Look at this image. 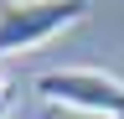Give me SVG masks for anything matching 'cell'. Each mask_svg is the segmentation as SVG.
I'll return each mask as SVG.
<instances>
[{"mask_svg": "<svg viewBox=\"0 0 124 119\" xmlns=\"http://www.w3.org/2000/svg\"><path fill=\"white\" fill-rule=\"evenodd\" d=\"M31 88L46 103H62V109L124 119V83L114 72H103V67H46V72L31 78Z\"/></svg>", "mask_w": 124, "mask_h": 119, "instance_id": "6da1fadb", "label": "cell"}, {"mask_svg": "<svg viewBox=\"0 0 124 119\" xmlns=\"http://www.w3.org/2000/svg\"><path fill=\"white\" fill-rule=\"evenodd\" d=\"M88 0H5L0 5V57L52 41L57 31L88 21Z\"/></svg>", "mask_w": 124, "mask_h": 119, "instance_id": "7a4b0ae2", "label": "cell"}, {"mask_svg": "<svg viewBox=\"0 0 124 119\" xmlns=\"http://www.w3.org/2000/svg\"><path fill=\"white\" fill-rule=\"evenodd\" d=\"M0 114H5V83H0Z\"/></svg>", "mask_w": 124, "mask_h": 119, "instance_id": "3957f363", "label": "cell"}, {"mask_svg": "<svg viewBox=\"0 0 124 119\" xmlns=\"http://www.w3.org/2000/svg\"><path fill=\"white\" fill-rule=\"evenodd\" d=\"M41 119H52V114H41Z\"/></svg>", "mask_w": 124, "mask_h": 119, "instance_id": "277c9868", "label": "cell"}, {"mask_svg": "<svg viewBox=\"0 0 124 119\" xmlns=\"http://www.w3.org/2000/svg\"><path fill=\"white\" fill-rule=\"evenodd\" d=\"M0 5H5V0H0Z\"/></svg>", "mask_w": 124, "mask_h": 119, "instance_id": "5b68a950", "label": "cell"}]
</instances>
